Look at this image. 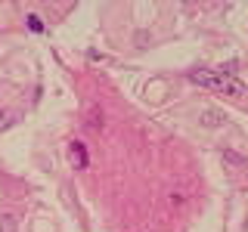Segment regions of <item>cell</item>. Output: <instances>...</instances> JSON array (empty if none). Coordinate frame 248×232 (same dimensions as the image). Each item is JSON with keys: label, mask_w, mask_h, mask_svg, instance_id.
<instances>
[{"label": "cell", "mask_w": 248, "mask_h": 232, "mask_svg": "<svg viewBox=\"0 0 248 232\" xmlns=\"http://www.w3.org/2000/svg\"><path fill=\"white\" fill-rule=\"evenodd\" d=\"M189 81L192 84H199V87H208V90H214V93H227V96H245V84L242 81H236L232 74L227 72H208V68H199V72H189Z\"/></svg>", "instance_id": "6da1fadb"}, {"label": "cell", "mask_w": 248, "mask_h": 232, "mask_svg": "<svg viewBox=\"0 0 248 232\" xmlns=\"http://www.w3.org/2000/svg\"><path fill=\"white\" fill-rule=\"evenodd\" d=\"M28 28L34 31V34H41V31H44V22H41V15H28Z\"/></svg>", "instance_id": "3957f363"}, {"label": "cell", "mask_w": 248, "mask_h": 232, "mask_svg": "<svg viewBox=\"0 0 248 232\" xmlns=\"http://www.w3.org/2000/svg\"><path fill=\"white\" fill-rule=\"evenodd\" d=\"M3 124H6V115H3V108H0V127H3Z\"/></svg>", "instance_id": "5b68a950"}, {"label": "cell", "mask_w": 248, "mask_h": 232, "mask_svg": "<svg viewBox=\"0 0 248 232\" xmlns=\"http://www.w3.org/2000/svg\"><path fill=\"white\" fill-rule=\"evenodd\" d=\"M72 161L75 167H87V152H84L81 143H72Z\"/></svg>", "instance_id": "7a4b0ae2"}, {"label": "cell", "mask_w": 248, "mask_h": 232, "mask_svg": "<svg viewBox=\"0 0 248 232\" xmlns=\"http://www.w3.org/2000/svg\"><path fill=\"white\" fill-rule=\"evenodd\" d=\"M205 124H208V127H217V124H220V115H217V112H205Z\"/></svg>", "instance_id": "277c9868"}]
</instances>
